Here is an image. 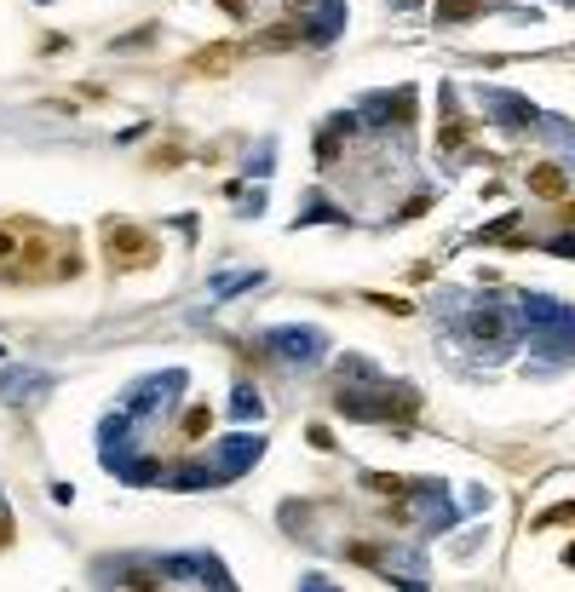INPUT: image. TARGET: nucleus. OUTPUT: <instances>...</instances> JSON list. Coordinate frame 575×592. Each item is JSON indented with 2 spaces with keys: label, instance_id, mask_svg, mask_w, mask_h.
I'll return each instance as SVG.
<instances>
[{
  "label": "nucleus",
  "instance_id": "4468645a",
  "mask_svg": "<svg viewBox=\"0 0 575 592\" xmlns=\"http://www.w3.org/2000/svg\"><path fill=\"white\" fill-rule=\"evenodd\" d=\"M259 409H265V403H259V391H253V386H236V403H230V414H236V420H253Z\"/></svg>",
  "mask_w": 575,
  "mask_h": 592
},
{
  "label": "nucleus",
  "instance_id": "ddd939ff",
  "mask_svg": "<svg viewBox=\"0 0 575 592\" xmlns=\"http://www.w3.org/2000/svg\"><path fill=\"white\" fill-rule=\"evenodd\" d=\"M460 18H478V0H437V23H460Z\"/></svg>",
  "mask_w": 575,
  "mask_h": 592
},
{
  "label": "nucleus",
  "instance_id": "1a4fd4ad",
  "mask_svg": "<svg viewBox=\"0 0 575 592\" xmlns=\"http://www.w3.org/2000/svg\"><path fill=\"white\" fill-rule=\"evenodd\" d=\"M363 115H374V127H409V115H414V98L409 92H374V98H363Z\"/></svg>",
  "mask_w": 575,
  "mask_h": 592
},
{
  "label": "nucleus",
  "instance_id": "7ed1b4c3",
  "mask_svg": "<svg viewBox=\"0 0 575 592\" xmlns=\"http://www.w3.org/2000/svg\"><path fill=\"white\" fill-rule=\"evenodd\" d=\"M460 334L483 351H512L518 345V311L501 305V299H472L466 311H460Z\"/></svg>",
  "mask_w": 575,
  "mask_h": 592
},
{
  "label": "nucleus",
  "instance_id": "f257e3e1",
  "mask_svg": "<svg viewBox=\"0 0 575 592\" xmlns=\"http://www.w3.org/2000/svg\"><path fill=\"white\" fill-rule=\"evenodd\" d=\"M334 409L345 420H391V414H414L420 409V397L409 386H391L380 380L363 357H345L340 363V397H334Z\"/></svg>",
  "mask_w": 575,
  "mask_h": 592
},
{
  "label": "nucleus",
  "instance_id": "6e6552de",
  "mask_svg": "<svg viewBox=\"0 0 575 592\" xmlns=\"http://www.w3.org/2000/svg\"><path fill=\"white\" fill-rule=\"evenodd\" d=\"M259 455H265V437H225V443H219V455H213V478H219V483L242 478Z\"/></svg>",
  "mask_w": 575,
  "mask_h": 592
},
{
  "label": "nucleus",
  "instance_id": "20e7f679",
  "mask_svg": "<svg viewBox=\"0 0 575 592\" xmlns=\"http://www.w3.org/2000/svg\"><path fill=\"white\" fill-rule=\"evenodd\" d=\"M161 581H190V587H213V592H230V570L219 558H202V552H184V558H161L156 564Z\"/></svg>",
  "mask_w": 575,
  "mask_h": 592
},
{
  "label": "nucleus",
  "instance_id": "f03ea898",
  "mask_svg": "<svg viewBox=\"0 0 575 592\" xmlns=\"http://www.w3.org/2000/svg\"><path fill=\"white\" fill-rule=\"evenodd\" d=\"M512 311H518V328H529V334L541 340V351H552V357H570L575 351V311L570 305H558V299H547V294H524Z\"/></svg>",
  "mask_w": 575,
  "mask_h": 592
},
{
  "label": "nucleus",
  "instance_id": "f3484780",
  "mask_svg": "<svg viewBox=\"0 0 575 592\" xmlns=\"http://www.w3.org/2000/svg\"><path fill=\"white\" fill-rule=\"evenodd\" d=\"M397 6H414V0H397Z\"/></svg>",
  "mask_w": 575,
  "mask_h": 592
},
{
  "label": "nucleus",
  "instance_id": "9d476101",
  "mask_svg": "<svg viewBox=\"0 0 575 592\" xmlns=\"http://www.w3.org/2000/svg\"><path fill=\"white\" fill-rule=\"evenodd\" d=\"M483 110H489V115H501V127H541L535 104L512 98V92H483Z\"/></svg>",
  "mask_w": 575,
  "mask_h": 592
},
{
  "label": "nucleus",
  "instance_id": "f8f14e48",
  "mask_svg": "<svg viewBox=\"0 0 575 592\" xmlns=\"http://www.w3.org/2000/svg\"><path fill=\"white\" fill-rule=\"evenodd\" d=\"M529 190H535V196H547V202H564L570 179H564V167H535V173H529Z\"/></svg>",
  "mask_w": 575,
  "mask_h": 592
},
{
  "label": "nucleus",
  "instance_id": "39448f33",
  "mask_svg": "<svg viewBox=\"0 0 575 592\" xmlns=\"http://www.w3.org/2000/svg\"><path fill=\"white\" fill-rule=\"evenodd\" d=\"M265 351H276V357H282V363H317L322 357V334L317 328H271V334H265Z\"/></svg>",
  "mask_w": 575,
  "mask_h": 592
},
{
  "label": "nucleus",
  "instance_id": "423d86ee",
  "mask_svg": "<svg viewBox=\"0 0 575 592\" xmlns=\"http://www.w3.org/2000/svg\"><path fill=\"white\" fill-rule=\"evenodd\" d=\"M294 6L305 12L299 29H305V41H311V46L334 41V35L345 29V0H294Z\"/></svg>",
  "mask_w": 575,
  "mask_h": 592
},
{
  "label": "nucleus",
  "instance_id": "0eeeda50",
  "mask_svg": "<svg viewBox=\"0 0 575 592\" xmlns=\"http://www.w3.org/2000/svg\"><path fill=\"white\" fill-rule=\"evenodd\" d=\"M104 248H110V259H121V265H150L156 259V236L138 225H110L104 230Z\"/></svg>",
  "mask_w": 575,
  "mask_h": 592
},
{
  "label": "nucleus",
  "instance_id": "2eb2a0df",
  "mask_svg": "<svg viewBox=\"0 0 575 592\" xmlns=\"http://www.w3.org/2000/svg\"><path fill=\"white\" fill-rule=\"evenodd\" d=\"M230 58H236V46H213V52H202V58H190V69H225Z\"/></svg>",
  "mask_w": 575,
  "mask_h": 592
},
{
  "label": "nucleus",
  "instance_id": "dca6fc26",
  "mask_svg": "<svg viewBox=\"0 0 575 592\" xmlns=\"http://www.w3.org/2000/svg\"><path fill=\"white\" fill-rule=\"evenodd\" d=\"M207 420H213L207 409H190V414H184V437H202V432H207Z\"/></svg>",
  "mask_w": 575,
  "mask_h": 592
},
{
  "label": "nucleus",
  "instance_id": "9b49d317",
  "mask_svg": "<svg viewBox=\"0 0 575 592\" xmlns=\"http://www.w3.org/2000/svg\"><path fill=\"white\" fill-rule=\"evenodd\" d=\"M35 391H52V374H35V368L0 374V397H6V403H35Z\"/></svg>",
  "mask_w": 575,
  "mask_h": 592
}]
</instances>
